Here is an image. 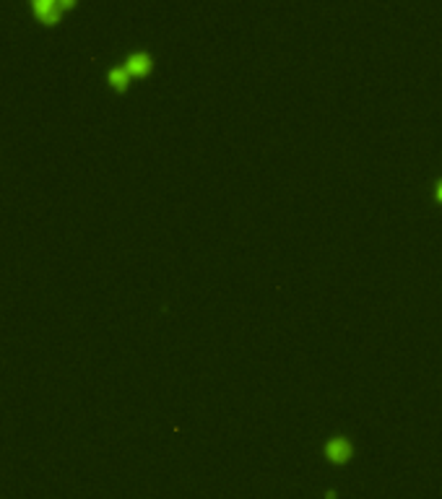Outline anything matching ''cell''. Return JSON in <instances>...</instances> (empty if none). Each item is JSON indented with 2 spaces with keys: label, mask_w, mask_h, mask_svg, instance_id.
I'll list each match as a JSON object with an SVG mask.
<instances>
[{
  "label": "cell",
  "mask_w": 442,
  "mask_h": 499,
  "mask_svg": "<svg viewBox=\"0 0 442 499\" xmlns=\"http://www.w3.org/2000/svg\"><path fill=\"white\" fill-rule=\"evenodd\" d=\"M322 452H325V460H328L330 466H346L354 458V442L349 437L341 435L330 437L328 442H325V447H322Z\"/></svg>",
  "instance_id": "obj_1"
},
{
  "label": "cell",
  "mask_w": 442,
  "mask_h": 499,
  "mask_svg": "<svg viewBox=\"0 0 442 499\" xmlns=\"http://www.w3.org/2000/svg\"><path fill=\"white\" fill-rule=\"evenodd\" d=\"M29 8L42 26H57L65 16L57 6V0H29Z\"/></svg>",
  "instance_id": "obj_2"
},
{
  "label": "cell",
  "mask_w": 442,
  "mask_h": 499,
  "mask_svg": "<svg viewBox=\"0 0 442 499\" xmlns=\"http://www.w3.org/2000/svg\"><path fill=\"white\" fill-rule=\"evenodd\" d=\"M125 68H128V73L133 76V81H144L151 76L153 71V57L146 52V49H136V52H130L128 57H125Z\"/></svg>",
  "instance_id": "obj_3"
},
{
  "label": "cell",
  "mask_w": 442,
  "mask_h": 499,
  "mask_svg": "<svg viewBox=\"0 0 442 499\" xmlns=\"http://www.w3.org/2000/svg\"><path fill=\"white\" fill-rule=\"evenodd\" d=\"M130 83H133V76L128 73L125 65H115L107 71V86L115 91V94H125L130 89Z\"/></svg>",
  "instance_id": "obj_4"
},
{
  "label": "cell",
  "mask_w": 442,
  "mask_h": 499,
  "mask_svg": "<svg viewBox=\"0 0 442 499\" xmlns=\"http://www.w3.org/2000/svg\"><path fill=\"white\" fill-rule=\"evenodd\" d=\"M57 6H60L63 13H68V11H73L76 6H78V0H57Z\"/></svg>",
  "instance_id": "obj_5"
},
{
  "label": "cell",
  "mask_w": 442,
  "mask_h": 499,
  "mask_svg": "<svg viewBox=\"0 0 442 499\" xmlns=\"http://www.w3.org/2000/svg\"><path fill=\"white\" fill-rule=\"evenodd\" d=\"M434 203H437V206H442V177L437 180V182H434Z\"/></svg>",
  "instance_id": "obj_6"
}]
</instances>
